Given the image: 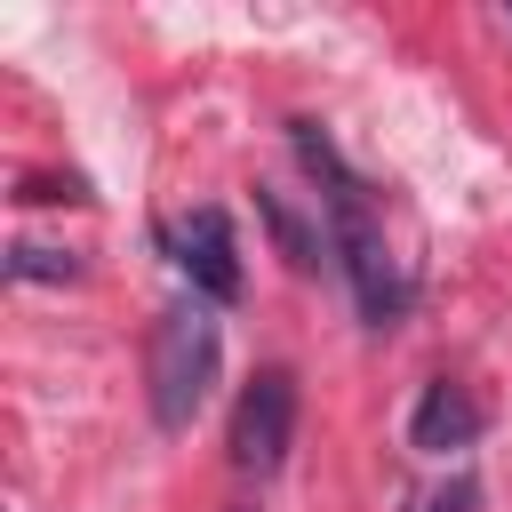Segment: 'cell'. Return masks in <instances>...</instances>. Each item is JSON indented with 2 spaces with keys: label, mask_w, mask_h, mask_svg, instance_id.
<instances>
[{
  "label": "cell",
  "mask_w": 512,
  "mask_h": 512,
  "mask_svg": "<svg viewBox=\"0 0 512 512\" xmlns=\"http://www.w3.org/2000/svg\"><path fill=\"white\" fill-rule=\"evenodd\" d=\"M256 216H264V224L280 232V248H288V264H296V272H312V256H320V240H312V232H304V224H296V216L280 208V192H264V184H256Z\"/></svg>",
  "instance_id": "obj_6"
},
{
  "label": "cell",
  "mask_w": 512,
  "mask_h": 512,
  "mask_svg": "<svg viewBox=\"0 0 512 512\" xmlns=\"http://www.w3.org/2000/svg\"><path fill=\"white\" fill-rule=\"evenodd\" d=\"M168 248H176V272L192 280L200 304H240V240H232V216L224 208H192L168 232Z\"/></svg>",
  "instance_id": "obj_4"
},
{
  "label": "cell",
  "mask_w": 512,
  "mask_h": 512,
  "mask_svg": "<svg viewBox=\"0 0 512 512\" xmlns=\"http://www.w3.org/2000/svg\"><path fill=\"white\" fill-rule=\"evenodd\" d=\"M288 448H296V376L256 368L232 408V464H240V480H272L288 464Z\"/></svg>",
  "instance_id": "obj_3"
},
{
  "label": "cell",
  "mask_w": 512,
  "mask_h": 512,
  "mask_svg": "<svg viewBox=\"0 0 512 512\" xmlns=\"http://www.w3.org/2000/svg\"><path fill=\"white\" fill-rule=\"evenodd\" d=\"M8 280H80V264H72V248L16 240V248H8Z\"/></svg>",
  "instance_id": "obj_7"
},
{
  "label": "cell",
  "mask_w": 512,
  "mask_h": 512,
  "mask_svg": "<svg viewBox=\"0 0 512 512\" xmlns=\"http://www.w3.org/2000/svg\"><path fill=\"white\" fill-rule=\"evenodd\" d=\"M288 136H296V160L320 176L328 248H336V264H344V288H352L360 320H368V328H392V320L408 312V272H400V264H392V248H384V224H376V200H368V184L344 168V152L328 144V128H312V120H288Z\"/></svg>",
  "instance_id": "obj_1"
},
{
  "label": "cell",
  "mask_w": 512,
  "mask_h": 512,
  "mask_svg": "<svg viewBox=\"0 0 512 512\" xmlns=\"http://www.w3.org/2000/svg\"><path fill=\"white\" fill-rule=\"evenodd\" d=\"M424 512H480V480H472V472H448V480L424 496Z\"/></svg>",
  "instance_id": "obj_8"
},
{
  "label": "cell",
  "mask_w": 512,
  "mask_h": 512,
  "mask_svg": "<svg viewBox=\"0 0 512 512\" xmlns=\"http://www.w3.org/2000/svg\"><path fill=\"white\" fill-rule=\"evenodd\" d=\"M472 440H480V400H472L464 384L432 376V384L416 392V408H408V448H416V456H456V448H472Z\"/></svg>",
  "instance_id": "obj_5"
},
{
  "label": "cell",
  "mask_w": 512,
  "mask_h": 512,
  "mask_svg": "<svg viewBox=\"0 0 512 512\" xmlns=\"http://www.w3.org/2000/svg\"><path fill=\"white\" fill-rule=\"evenodd\" d=\"M144 376H152V424L192 432V416L208 408V392L224 376V328H216V312L200 296H184V304H168L152 320V368Z\"/></svg>",
  "instance_id": "obj_2"
}]
</instances>
